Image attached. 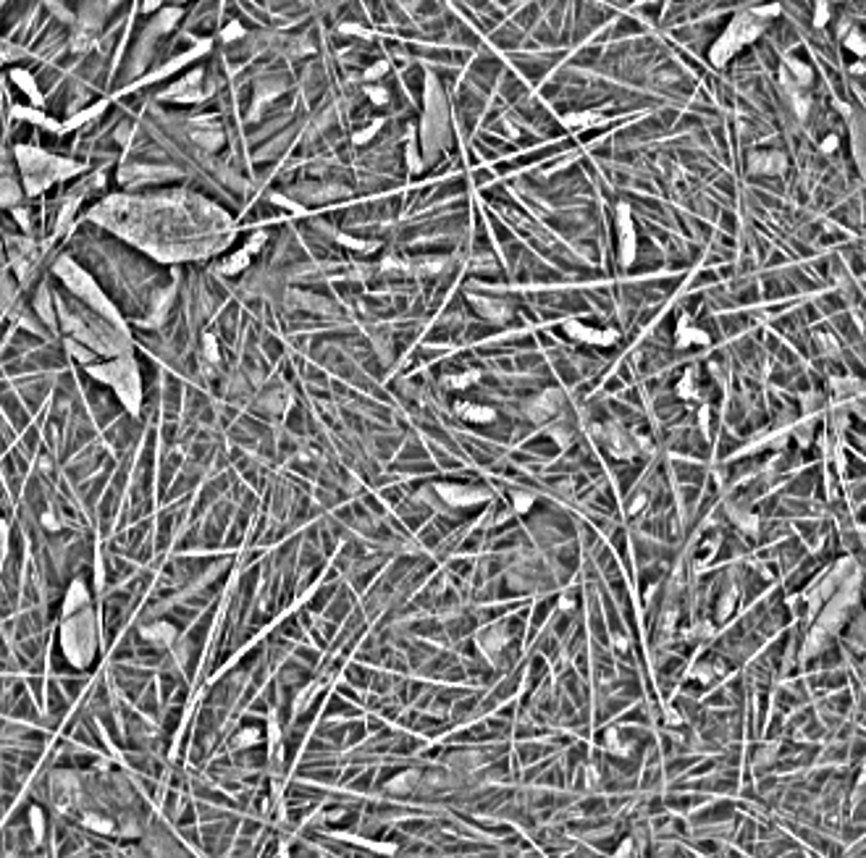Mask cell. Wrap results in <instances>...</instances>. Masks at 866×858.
<instances>
[{"mask_svg":"<svg viewBox=\"0 0 866 858\" xmlns=\"http://www.w3.org/2000/svg\"><path fill=\"white\" fill-rule=\"evenodd\" d=\"M835 150H838V137H835V134H830V137H824V142H822V153H835Z\"/></svg>","mask_w":866,"mask_h":858,"instance_id":"cell-17","label":"cell"},{"mask_svg":"<svg viewBox=\"0 0 866 858\" xmlns=\"http://www.w3.org/2000/svg\"><path fill=\"white\" fill-rule=\"evenodd\" d=\"M606 121H609V119L596 111H583V113H570V116H564V123L575 131L593 129V126H601V123H606Z\"/></svg>","mask_w":866,"mask_h":858,"instance_id":"cell-8","label":"cell"},{"mask_svg":"<svg viewBox=\"0 0 866 858\" xmlns=\"http://www.w3.org/2000/svg\"><path fill=\"white\" fill-rule=\"evenodd\" d=\"M777 13H779V6H774V3H772V6H754V9L735 13L733 21L728 24V29L722 32V37L711 45V53H709L711 63H714L717 69H722L743 45L754 43L756 37L764 32L767 21L774 18Z\"/></svg>","mask_w":866,"mask_h":858,"instance_id":"cell-2","label":"cell"},{"mask_svg":"<svg viewBox=\"0 0 866 858\" xmlns=\"http://www.w3.org/2000/svg\"><path fill=\"white\" fill-rule=\"evenodd\" d=\"M386 69H389V63L386 61H378V63H373L371 69L365 71L363 77H365V82H376V79H381L383 74H386Z\"/></svg>","mask_w":866,"mask_h":858,"instance_id":"cell-14","label":"cell"},{"mask_svg":"<svg viewBox=\"0 0 866 858\" xmlns=\"http://www.w3.org/2000/svg\"><path fill=\"white\" fill-rule=\"evenodd\" d=\"M6 3H9V0H0V11H3V6H6Z\"/></svg>","mask_w":866,"mask_h":858,"instance_id":"cell-18","label":"cell"},{"mask_svg":"<svg viewBox=\"0 0 866 858\" xmlns=\"http://www.w3.org/2000/svg\"><path fill=\"white\" fill-rule=\"evenodd\" d=\"M365 95L371 97V103L373 105H386V100H389V92H386V89L383 87H365Z\"/></svg>","mask_w":866,"mask_h":858,"instance_id":"cell-11","label":"cell"},{"mask_svg":"<svg viewBox=\"0 0 866 858\" xmlns=\"http://www.w3.org/2000/svg\"><path fill=\"white\" fill-rule=\"evenodd\" d=\"M16 168H18V182L24 184L26 194H37V192H45L50 184L63 182L69 179L71 174H77L82 165L69 163L63 158H53L48 153L37 148H16Z\"/></svg>","mask_w":866,"mask_h":858,"instance_id":"cell-3","label":"cell"},{"mask_svg":"<svg viewBox=\"0 0 866 858\" xmlns=\"http://www.w3.org/2000/svg\"><path fill=\"white\" fill-rule=\"evenodd\" d=\"M171 3H187V0H171ZM160 6H165V0H145V3H142V11L150 13V11H158Z\"/></svg>","mask_w":866,"mask_h":858,"instance_id":"cell-16","label":"cell"},{"mask_svg":"<svg viewBox=\"0 0 866 858\" xmlns=\"http://www.w3.org/2000/svg\"><path fill=\"white\" fill-rule=\"evenodd\" d=\"M89 218L163 263L213 258L234 239V221L229 213L210 199L182 189L113 194L97 202Z\"/></svg>","mask_w":866,"mask_h":858,"instance_id":"cell-1","label":"cell"},{"mask_svg":"<svg viewBox=\"0 0 866 858\" xmlns=\"http://www.w3.org/2000/svg\"><path fill=\"white\" fill-rule=\"evenodd\" d=\"M748 168L754 174H779L785 168V155L782 153H754L748 160Z\"/></svg>","mask_w":866,"mask_h":858,"instance_id":"cell-7","label":"cell"},{"mask_svg":"<svg viewBox=\"0 0 866 858\" xmlns=\"http://www.w3.org/2000/svg\"><path fill=\"white\" fill-rule=\"evenodd\" d=\"M11 79H13V82H16L18 87L24 89L26 95L32 97V103H35V105H40V103H43V95H40V89H37V84H35V77H32V74H29V71H24V69H13V71H11Z\"/></svg>","mask_w":866,"mask_h":858,"instance_id":"cell-10","label":"cell"},{"mask_svg":"<svg viewBox=\"0 0 866 858\" xmlns=\"http://www.w3.org/2000/svg\"><path fill=\"white\" fill-rule=\"evenodd\" d=\"M845 48H848V50H853L856 55H864V37H861V32H858V29L848 35V40H845Z\"/></svg>","mask_w":866,"mask_h":858,"instance_id":"cell-12","label":"cell"},{"mask_svg":"<svg viewBox=\"0 0 866 858\" xmlns=\"http://www.w3.org/2000/svg\"><path fill=\"white\" fill-rule=\"evenodd\" d=\"M0 307L9 312L13 321L18 323H26V302L24 297H21V284H18V278L13 276V270L9 265V258L3 255L0 250Z\"/></svg>","mask_w":866,"mask_h":858,"instance_id":"cell-4","label":"cell"},{"mask_svg":"<svg viewBox=\"0 0 866 858\" xmlns=\"http://www.w3.org/2000/svg\"><path fill=\"white\" fill-rule=\"evenodd\" d=\"M564 331H567L572 339H581L586 344H601V347L612 344L617 339V331H612V329L598 331V329H591V326H583V323H578V321H567L564 323Z\"/></svg>","mask_w":866,"mask_h":858,"instance_id":"cell-6","label":"cell"},{"mask_svg":"<svg viewBox=\"0 0 866 858\" xmlns=\"http://www.w3.org/2000/svg\"><path fill=\"white\" fill-rule=\"evenodd\" d=\"M457 412L459 417H465L470 423H491L496 417V412L491 407H486V405H468V402L457 405Z\"/></svg>","mask_w":866,"mask_h":858,"instance_id":"cell-9","label":"cell"},{"mask_svg":"<svg viewBox=\"0 0 866 858\" xmlns=\"http://www.w3.org/2000/svg\"><path fill=\"white\" fill-rule=\"evenodd\" d=\"M617 231H620V252H623L620 258H623V265H630L632 258H635V231H632V218L627 205L617 208Z\"/></svg>","mask_w":866,"mask_h":858,"instance_id":"cell-5","label":"cell"},{"mask_svg":"<svg viewBox=\"0 0 866 858\" xmlns=\"http://www.w3.org/2000/svg\"><path fill=\"white\" fill-rule=\"evenodd\" d=\"M830 18V6H827V0H816V16H814V24L816 26H824V21Z\"/></svg>","mask_w":866,"mask_h":858,"instance_id":"cell-15","label":"cell"},{"mask_svg":"<svg viewBox=\"0 0 866 858\" xmlns=\"http://www.w3.org/2000/svg\"><path fill=\"white\" fill-rule=\"evenodd\" d=\"M244 35H247V32H244V26H239V21H231V24L224 29L221 40H224V43H231V40H236V37H244Z\"/></svg>","mask_w":866,"mask_h":858,"instance_id":"cell-13","label":"cell"}]
</instances>
